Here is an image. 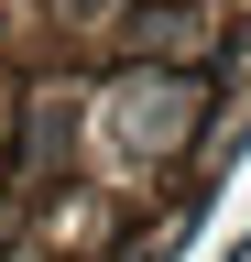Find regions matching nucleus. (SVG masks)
<instances>
[{
    "mask_svg": "<svg viewBox=\"0 0 251 262\" xmlns=\"http://www.w3.org/2000/svg\"><path fill=\"white\" fill-rule=\"evenodd\" d=\"M186 131H197V88H186V77H131V88L109 98V153H120V164L175 153Z\"/></svg>",
    "mask_w": 251,
    "mask_h": 262,
    "instance_id": "f257e3e1",
    "label": "nucleus"
}]
</instances>
